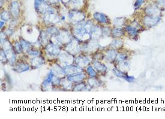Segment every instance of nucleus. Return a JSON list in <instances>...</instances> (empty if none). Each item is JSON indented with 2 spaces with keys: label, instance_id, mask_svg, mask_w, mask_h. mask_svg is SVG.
Segmentation results:
<instances>
[{
  "label": "nucleus",
  "instance_id": "1",
  "mask_svg": "<svg viewBox=\"0 0 165 119\" xmlns=\"http://www.w3.org/2000/svg\"><path fill=\"white\" fill-rule=\"evenodd\" d=\"M72 33L76 39L81 42H84L91 39L90 33L84 27L82 22L76 24L73 29Z\"/></svg>",
  "mask_w": 165,
  "mask_h": 119
},
{
  "label": "nucleus",
  "instance_id": "2",
  "mask_svg": "<svg viewBox=\"0 0 165 119\" xmlns=\"http://www.w3.org/2000/svg\"><path fill=\"white\" fill-rule=\"evenodd\" d=\"M68 18L72 23L78 24L84 21L86 16L83 12L79 11V10L72 9L68 12Z\"/></svg>",
  "mask_w": 165,
  "mask_h": 119
},
{
  "label": "nucleus",
  "instance_id": "3",
  "mask_svg": "<svg viewBox=\"0 0 165 119\" xmlns=\"http://www.w3.org/2000/svg\"><path fill=\"white\" fill-rule=\"evenodd\" d=\"M3 45V50L7 57L9 62L13 65L16 60V52L12 44L9 41H5Z\"/></svg>",
  "mask_w": 165,
  "mask_h": 119
},
{
  "label": "nucleus",
  "instance_id": "4",
  "mask_svg": "<svg viewBox=\"0 0 165 119\" xmlns=\"http://www.w3.org/2000/svg\"><path fill=\"white\" fill-rule=\"evenodd\" d=\"M58 60L61 66L67 67L73 63L75 62L74 56L67 51L61 52L58 55Z\"/></svg>",
  "mask_w": 165,
  "mask_h": 119
},
{
  "label": "nucleus",
  "instance_id": "5",
  "mask_svg": "<svg viewBox=\"0 0 165 119\" xmlns=\"http://www.w3.org/2000/svg\"><path fill=\"white\" fill-rule=\"evenodd\" d=\"M65 51L72 55H76L81 50V46L79 44V41L77 39H72L69 43L66 44Z\"/></svg>",
  "mask_w": 165,
  "mask_h": 119
},
{
  "label": "nucleus",
  "instance_id": "6",
  "mask_svg": "<svg viewBox=\"0 0 165 119\" xmlns=\"http://www.w3.org/2000/svg\"><path fill=\"white\" fill-rule=\"evenodd\" d=\"M34 7L38 13L43 15L46 14L52 9L45 0H34Z\"/></svg>",
  "mask_w": 165,
  "mask_h": 119
},
{
  "label": "nucleus",
  "instance_id": "7",
  "mask_svg": "<svg viewBox=\"0 0 165 119\" xmlns=\"http://www.w3.org/2000/svg\"><path fill=\"white\" fill-rule=\"evenodd\" d=\"M60 17L58 15L51 9L44 14L43 20L47 24H55L60 21Z\"/></svg>",
  "mask_w": 165,
  "mask_h": 119
},
{
  "label": "nucleus",
  "instance_id": "8",
  "mask_svg": "<svg viewBox=\"0 0 165 119\" xmlns=\"http://www.w3.org/2000/svg\"><path fill=\"white\" fill-rule=\"evenodd\" d=\"M45 50L47 54L52 57L57 56L60 53L59 46L54 44L51 41L46 46Z\"/></svg>",
  "mask_w": 165,
  "mask_h": 119
},
{
  "label": "nucleus",
  "instance_id": "9",
  "mask_svg": "<svg viewBox=\"0 0 165 119\" xmlns=\"http://www.w3.org/2000/svg\"><path fill=\"white\" fill-rule=\"evenodd\" d=\"M99 49V44L95 41H88L84 42L82 46H81V50L86 52H93L96 51Z\"/></svg>",
  "mask_w": 165,
  "mask_h": 119
},
{
  "label": "nucleus",
  "instance_id": "10",
  "mask_svg": "<svg viewBox=\"0 0 165 119\" xmlns=\"http://www.w3.org/2000/svg\"><path fill=\"white\" fill-rule=\"evenodd\" d=\"M58 42L61 44H67L72 40L71 39V36L67 31H61L58 36L56 37Z\"/></svg>",
  "mask_w": 165,
  "mask_h": 119
},
{
  "label": "nucleus",
  "instance_id": "11",
  "mask_svg": "<svg viewBox=\"0 0 165 119\" xmlns=\"http://www.w3.org/2000/svg\"><path fill=\"white\" fill-rule=\"evenodd\" d=\"M10 13L14 18H18L20 15V6L17 1H13L10 5Z\"/></svg>",
  "mask_w": 165,
  "mask_h": 119
},
{
  "label": "nucleus",
  "instance_id": "12",
  "mask_svg": "<svg viewBox=\"0 0 165 119\" xmlns=\"http://www.w3.org/2000/svg\"><path fill=\"white\" fill-rule=\"evenodd\" d=\"M51 71L53 73V74L58 77L61 78L65 76L66 74L64 68H62V66L61 65H58L57 64H55L52 67L51 70Z\"/></svg>",
  "mask_w": 165,
  "mask_h": 119
},
{
  "label": "nucleus",
  "instance_id": "13",
  "mask_svg": "<svg viewBox=\"0 0 165 119\" xmlns=\"http://www.w3.org/2000/svg\"><path fill=\"white\" fill-rule=\"evenodd\" d=\"M75 62L76 63V65L81 68H83L89 65L90 60L86 56L79 55L75 59Z\"/></svg>",
  "mask_w": 165,
  "mask_h": 119
},
{
  "label": "nucleus",
  "instance_id": "14",
  "mask_svg": "<svg viewBox=\"0 0 165 119\" xmlns=\"http://www.w3.org/2000/svg\"><path fill=\"white\" fill-rule=\"evenodd\" d=\"M102 35V29L99 26H93L90 31L91 38L94 40L99 39Z\"/></svg>",
  "mask_w": 165,
  "mask_h": 119
},
{
  "label": "nucleus",
  "instance_id": "15",
  "mask_svg": "<svg viewBox=\"0 0 165 119\" xmlns=\"http://www.w3.org/2000/svg\"><path fill=\"white\" fill-rule=\"evenodd\" d=\"M93 17L95 20H97L99 23L105 24L110 23V20L108 16L102 13L96 12L93 15Z\"/></svg>",
  "mask_w": 165,
  "mask_h": 119
},
{
  "label": "nucleus",
  "instance_id": "16",
  "mask_svg": "<svg viewBox=\"0 0 165 119\" xmlns=\"http://www.w3.org/2000/svg\"><path fill=\"white\" fill-rule=\"evenodd\" d=\"M44 58L40 55L34 57V58L30 60L31 65L34 68H39L45 63Z\"/></svg>",
  "mask_w": 165,
  "mask_h": 119
},
{
  "label": "nucleus",
  "instance_id": "17",
  "mask_svg": "<svg viewBox=\"0 0 165 119\" xmlns=\"http://www.w3.org/2000/svg\"><path fill=\"white\" fill-rule=\"evenodd\" d=\"M85 78V75L83 73H76L67 76V79L72 83H79L83 81Z\"/></svg>",
  "mask_w": 165,
  "mask_h": 119
},
{
  "label": "nucleus",
  "instance_id": "18",
  "mask_svg": "<svg viewBox=\"0 0 165 119\" xmlns=\"http://www.w3.org/2000/svg\"><path fill=\"white\" fill-rule=\"evenodd\" d=\"M64 70L66 74L67 75H70V74H73L79 73L82 72V70L81 68V67L77 65H71L70 66H68L64 68Z\"/></svg>",
  "mask_w": 165,
  "mask_h": 119
},
{
  "label": "nucleus",
  "instance_id": "19",
  "mask_svg": "<svg viewBox=\"0 0 165 119\" xmlns=\"http://www.w3.org/2000/svg\"><path fill=\"white\" fill-rule=\"evenodd\" d=\"M13 70L18 73H23L30 70V66L25 62H18L14 66Z\"/></svg>",
  "mask_w": 165,
  "mask_h": 119
},
{
  "label": "nucleus",
  "instance_id": "20",
  "mask_svg": "<svg viewBox=\"0 0 165 119\" xmlns=\"http://www.w3.org/2000/svg\"><path fill=\"white\" fill-rule=\"evenodd\" d=\"M67 4L72 9L79 10L84 5V0H71Z\"/></svg>",
  "mask_w": 165,
  "mask_h": 119
},
{
  "label": "nucleus",
  "instance_id": "21",
  "mask_svg": "<svg viewBox=\"0 0 165 119\" xmlns=\"http://www.w3.org/2000/svg\"><path fill=\"white\" fill-rule=\"evenodd\" d=\"M160 18L159 17H153V16H146L144 18V22L145 25L148 26H153L155 25L157 23L159 22Z\"/></svg>",
  "mask_w": 165,
  "mask_h": 119
},
{
  "label": "nucleus",
  "instance_id": "22",
  "mask_svg": "<svg viewBox=\"0 0 165 119\" xmlns=\"http://www.w3.org/2000/svg\"><path fill=\"white\" fill-rule=\"evenodd\" d=\"M49 34L47 32L41 31L40 34V42L43 45H47L50 41L51 38L49 37Z\"/></svg>",
  "mask_w": 165,
  "mask_h": 119
},
{
  "label": "nucleus",
  "instance_id": "23",
  "mask_svg": "<svg viewBox=\"0 0 165 119\" xmlns=\"http://www.w3.org/2000/svg\"><path fill=\"white\" fill-rule=\"evenodd\" d=\"M93 66L94 68L97 71V72L99 73H104L107 70V67L101 62H100L99 60H95L93 62Z\"/></svg>",
  "mask_w": 165,
  "mask_h": 119
},
{
  "label": "nucleus",
  "instance_id": "24",
  "mask_svg": "<svg viewBox=\"0 0 165 119\" xmlns=\"http://www.w3.org/2000/svg\"><path fill=\"white\" fill-rule=\"evenodd\" d=\"M46 32L52 37H57L60 34V31L55 26H49L47 28Z\"/></svg>",
  "mask_w": 165,
  "mask_h": 119
},
{
  "label": "nucleus",
  "instance_id": "25",
  "mask_svg": "<svg viewBox=\"0 0 165 119\" xmlns=\"http://www.w3.org/2000/svg\"><path fill=\"white\" fill-rule=\"evenodd\" d=\"M20 44H21L22 50L25 52H28L30 50H31V45L30 44L27 42L26 41L23 39L22 38H20Z\"/></svg>",
  "mask_w": 165,
  "mask_h": 119
},
{
  "label": "nucleus",
  "instance_id": "26",
  "mask_svg": "<svg viewBox=\"0 0 165 119\" xmlns=\"http://www.w3.org/2000/svg\"><path fill=\"white\" fill-rule=\"evenodd\" d=\"M124 35L123 29L120 28H116L112 31V36L114 38H118Z\"/></svg>",
  "mask_w": 165,
  "mask_h": 119
},
{
  "label": "nucleus",
  "instance_id": "27",
  "mask_svg": "<svg viewBox=\"0 0 165 119\" xmlns=\"http://www.w3.org/2000/svg\"><path fill=\"white\" fill-rule=\"evenodd\" d=\"M88 83L92 87H97L101 86L102 84V83L100 81L96 79H94V77H91L88 79Z\"/></svg>",
  "mask_w": 165,
  "mask_h": 119
},
{
  "label": "nucleus",
  "instance_id": "28",
  "mask_svg": "<svg viewBox=\"0 0 165 119\" xmlns=\"http://www.w3.org/2000/svg\"><path fill=\"white\" fill-rule=\"evenodd\" d=\"M117 57V53L114 50H109L106 52V58L109 61H112Z\"/></svg>",
  "mask_w": 165,
  "mask_h": 119
},
{
  "label": "nucleus",
  "instance_id": "29",
  "mask_svg": "<svg viewBox=\"0 0 165 119\" xmlns=\"http://www.w3.org/2000/svg\"><path fill=\"white\" fill-rule=\"evenodd\" d=\"M90 85L85 84L83 83H81L79 84H76L73 87V90L74 91H83V90H86V89H88V87Z\"/></svg>",
  "mask_w": 165,
  "mask_h": 119
},
{
  "label": "nucleus",
  "instance_id": "30",
  "mask_svg": "<svg viewBox=\"0 0 165 119\" xmlns=\"http://www.w3.org/2000/svg\"><path fill=\"white\" fill-rule=\"evenodd\" d=\"M125 29L129 34V35L132 37H135L137 35L138 32L136 28H135V27L131 26H126L125 28Z\"/></svg>",
  "mask_w": 165,
  "mask_h": 119
},
{
  "label": "nucleus",
  "instance_id": "31",
  "mask_svg": "<svg viewBox=\"0 0 165 119\" xmlns=\"http://www.w3.org/2000/svg\"><path fill=\"white\" fill-rule=\"evenodd\" d=\"M146 12L149 15H156V14L158 13L159 12V10L156 6L150 5V6L147 7V8L146 10Z\"/></svg>",
  "mask_w": 165,
  "mask_h": 119
},
{
  "label": "nucleus",
  "instance_id": "32",
  "mask_svg": "<svg viewBox=\"0 0 165 119\" xmlns=\"http://www.w3.org/2000/svg\"><path fill=\"white\" fill-rule=\"evenodd\" d=\"M11 14L10 13L7 12V11H3L1 13V19L3 21L7 22L11 18Z\"/></svg>",
  "mask_w": 165,
  "mask_h": 119
},
{
  "label": "nucleus",
  "instance_id": "33",
  "mask_svg": "<svg viewBox=\"0 0 165 119\" xmlns=\"http://www.w3.org/2000/svg\"><path fill=\"white\" fill-rule=\"evenodd\" d=\"M61 84L63 87L66 89H71L73 88L72 82L68 79L62 80L61 81Z\"/></svg>",
  "mask_w": 165,
  "mask_h": 119
},
{
  "label": "nucleus",
  "instance_id": "34",
  "mask_svg": "<svg viewBox=\"0 0 165 119\" xmlns=\"http://www.w3.org/2000/svg\"><path fill=\"white\" fill-rule=\"evenodd\" d=\"M86 72L91 77H96L97 76L96 71L93 69L91 66H88L86 68Z\"/></svg>",
  "mask_w": 165,
  "mask_h": 119
},
{
  "label": "nucleus",
  "instance_id": "35",
  "mask_svg": "<svg viewBox=\"0 0 165 119\" xmlns=\"http://www.w3.org/2000/svg\"><path fill=\"white\" fill-rule=\"evenodd\" d=\"M111 44L115 48H120L123 45V42L121 40H114L112 41Z\"/></svg>",
  "mask_w": 165,
  "mask_h": 119
},
{
  "label": "nucleus",
  "instance_id": "36",
  "mask_svg": "<svg viewBox=\"0 0 165 119\" xmlns=\"http://www.w3.org/2000/svg\"><path fill=\"white\" fill-rule=\"evenodd\" d=\"M125 19L124 18H117L115 20H114V24L117 26H123L125 23Z\"/></svg>",
  "mask_w": 165,
  "mask_h": 119
},
{
  "label": "nucleus",
  "instance_id": "37",
  "mask_svg": "<svg viewBox=\"0 0 165 119\" xmlns=\"http://www.w3.org/2000/svg\"><path fill=\"white\" fill-rule=\"evenodd\" d=\"M1 62L2 64H5L9 62V60L3 49L1 50Z\"/></svg>",
  "mask_w": 165,
  "mask_h": 119
},
{
  "label": "nucleus",
  "instance_id": "38",
  "mask_svg": "<svg viewBox=\"0 0 165 119\" xmlns=\"http://www.w3.org/2000/svg\"><path fill=\"white\" fill-rule=\"evenodd\" d=\"M113 72H114V74L116 76H117L118 77H120V78H123L124 79L125 76L126 75V74H124L123 72H122L121 71L118 70H117L116 68H114L113 69Z\"/></svg>",
  "mask_w": 165,
  "mask_h": 119
},
{
  "label": "nucleus",
  "instance_id": "39",
  "mask_svg": "<svg viewBox=\"0 0 165 119\" xmlns=\"http://www.w3.org/2000/svg\"><path fill=\"white\" fill-rule=\"evenodd\" d=\"M13 47L16 53H21V52L22 51L20 42H19L18 41H16L15 42V46H13Z\"/></svg>",
  "mask_w": 165,
  "mask_h": 119
},
{
  "label": "nucleus",
  "instance_id": "40",
  "mask_svg": "<svg viewBox=\"0 0 165 119\" xmlns=\"http://www.w3.org/2000/svg\"><path fill=\"white\" fill-rule=\"evenodd\" d=\"M145 0H136L135 4H134V8L135 10L138 9L141 7V6L144 3Z\"/></svg>",
  "mask_w": 165,
  "mask_h": 119
},
{
  "label": "nucleus",
  "instance_id": "41",
  "mask_svg": "<svg viewBox=\"0 0 165 119\" xmlns=\"http://www.w3.org/2000/svg\"><path fill=\"white\" fill-rule=\"evenodd\" d=\"M28 55L30 56H39L40 55V52L38 50H30L29 52H28Z\"/></svg>",
  "mask_w": 165,
  "mask_h": 119
},
{
  "label": "nucleus",
  "instance_id": "42",
  "mask_svg": "<svg viewBox=\"0 0 165 119\" xmlns=\"http://www.w3.org/2000/svg\"><path fill=\"white\" fill-rule=\"evenodd\" d=\"M124 79L125 80H126L127 81H128V82H133L135 80V79L134 77H133V76H128L127 74L125 76Z\"/></svg>",
  "mask_w": 165,
  "mask_h": 119
},
{
  "label": "nucleus",
  "instance_id": "43",
  "mask_svg": "<svg viewBox=\"0 0 165 119\" xmlns=\"http://www.w3.org/2000/svg\"><path fill=\"white\" fill-rule=\"evenodd\" d=\"M127 55L125 53H121L120 55H119L118 59L120 61H124L127 59Z\"/></svg>",
  "mask_w": 165,
  "mask_h": 119
},
{
  "label": "nucleus",
  "instance_id": "44",
  "mask_svg": "<svg viewBox=\"0 0 165 119\" xmlns=\"http://www.w3.org/2000/svg\"><path fill=\"white\" fill-rule=\"evenodd\" d=\"M13 33V28L11 27L8 28L5 32V34L7 35V36H10L12 35Z\"/></svg>",
  "mask_w": 165,
  "mask_h": 119
},
{
  "label": "nucleus",
  "instance_id": "45",
  "mask_svg": "<svg viewBox=\"0 0 165 119\" xmlns=\"http://www.w3.org/2000/svg\"><path fill=\"white\" fill-rule=\"evenodd\" d=\"M48 4H55L58 3L59 0H45Z\"/></svg>",
  "mask_w": 165,
  "mask_h": 119
},
{
  "label": "nucleus",
  "instance_id": "46",
  "mask_svg": "<svg viewBox=\"0 0 165 119\" xmlns=\"http://www.w3.org/2000/svg\"><path fill=\"white\" fill-rule=\"evenodd\" d=\"M4 24H5L4 21H3V20H1V23H0V26H1V29H2V28H3V26H4Z\"/></svg>",
  "mask_w": 165,
  "mask_h": 119
},
{
  "label": "nucleus",
  "instance_id": "47",
  "mask_svg": "<svg viewBox=\"0 0 165 119\" xmlns=\"http://www.w3.org/2000/svg\"><path fill=\"white\" fill-rule=\"evenodd\" d=\"M63 2V4H67L71 0H61Z\"/></svg>",
  "mask_w": 165,
  "mask_h": 119
}]
</instances>
